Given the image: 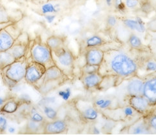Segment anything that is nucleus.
I'll use <instances>...</instances> for the list:
<instances>
[{
	"mask_svg": "<svg viewBox=\"0 0 156 135\" xmlns=\"http://www.w3.org/2000/svg\"><path fill=\"white\" fill-rule=\"evenodd\" d=\"M128 133L130 134H144L151 133L144 117H139L128 127Z\"/></svg>",
	"mask_w": 156,
	"mask_h": 135,
	"instance_id": "15",
	"label": "nucleus"
},
{
	"mask_svg": "<svg viewBox=\"0 0 156 135\" xmlns=\"http://www.w3.org/2000/svg\"><path fill=\"white\" fill-rule=\"evenodd\" d=\"M20 102H22L23 103H29L30 101V97L27 94H23L20 96Z\"/></svg>",
	"mask_w": 156,
	"mask_h": 135,
	"instance_id": "44",
	"label": "nucleus"
},
{
	"mask_svg": "<svg viewBox=\"0 0 156 135\" xmlns=\"http://www.w3.org/2000/svg\"><path fill=\"white\" fill-rule=\"evenodd\" d=\"M106 43V41L99 35H93L84 41L85 49L93 47H100Z\"/></svg>",
	"mask_w": 156,
	"mask_h": 135,
	"instance_id": "25",
	"label": "nucleus"
},
{
	"mask_svg": "<svg viewBox=\"0 0 156 135\" xmlns=\"http://www.w3.org/2000/svg\"><path fill=\"white\" fill-rule=\"evenodd\" d=\"M147 27V30L156 31V18L148 23Z\"/></svg>",
	"mask_w": 156,
	"mask_h": 135,
	"instance_id": "43",
	"label": "nucleus"
},
{
	"mask_svg": "<svg viewBox=\"0 0 156 135\" xmlns=\"http://www.w3.org/2000/svg\"><path fill=\"white\" fill-rule=\"evenodd\" d=\"M44 17L46 19V21L49 23H52L55 20L56 15L55 14H47V15H44Z\"/></svg>",
	"mask_w": 156,
	"mask_h": 135,
	"instance_id": "45",
	"label": "nucleus"
},
{
	"mask_svg": "<svg viewBox=\"0 0 156 135\" xmlns=\"http://www.w3.org/2000/svg\"><path fill=\"white\" fill-rule=\"evenodd\" d=\"M43 112L44 113V115H45V117L51 120H55V119L57 118L58 111H57L53 107L45 104L43 106Z\"/></svg>",
	"mask_w": 156,
	"mask_h": 135,
	"instance_id": "30",
	"label": "nucleus"
},
{
	"mask_svg": "<svg viewBox=\"0 0 156 135\" xmlns=\"http://www.w3.org/2000/svg\"><path fill=\"white\" fill-rule=\"evenodd\" d=\"M143 85L144 80L143 77L139 76L137 74L129 77L126 85L128 95H143Z\"/></svg>",
	"mask_w": 156,
	"mask_h": 135,
	"instance_id": "13",
	"label": "nucleus"
},
{
	"mask_svg": "<svg viewBox=\"0 0 156 135\" xmlns=\"http://www.w3.org/2000/svg\"><path fill=\"white\" fill-rule=\"evenodd\" d=\"M20 101L12 98L9 99L7 101H5L3 104L0 107L2 113H7V114H12L17 111L20 106Z\"/></svg>",
	"mask_w": 156,
	"mask_h": 135,
	"instance_id": "26",
	"label": "nucleus"
},
{
	"mask_svg": "<svg viewBox=\"0 0 156 135\" xmlns=\"http://www.w3.org/2000/svg\"><path fill=\"white\" fill-rule=\"evenodd\" d=\"M16 59L9 50L0 51V70L13 63Z\"/></svg>",
	"mask_w": 156,
	"mask_h": 135,
	"instance_id": "27",
	"label": "nucleus"
},
{
	"mask_svg": "<svg viewBox=\"0 0 156 135\" xmlns=\"http://www.w3.org/2000/svg\"><path fill=\"white\" fill-rule=\"evenodd\" d=\"M31 1H33V2H34V1H37V0H31Z\"/></svg>",
	"mask_w": 156,
	"mask_h": 135,
	"instance_id": "52",
	"label": "nucleus"
},
{
	"mask_svg": "<svg viewBox=\"0 0 156 135\" xmlns=\"http://www.w3.org/2000/svg\"><path fill=\"white\" fill-rule=\"evenodd\" d=\"M148 1L152 4V6L154 7V9H156V0H148Z\"/></svg>",
	"mask_w": 156,
	"mask_h": 135,
	"instance_id": "49",
	"label": "nucleus"
},
{
	"mask_svg": "<svg viewBox=\"0 0 156 135\" xmlns=\"http://www.w3.org/2000/svg\"><path fill=\"white\" fill-rule=\"evenodd\" d=\"M2 78H3V81L5 82V84H6L9 87H14L17 84V83H16L15 82L12 81V80H10L6 76H5L4 75H2Z\"/></svg>",
	"mask_w": 156,
	"mask_h": 135,
	"instance_id": "42",
	"label": "nucleus"
},
{
	"mask_svg": "<svg viewBox=\"0 0 156 135\" xmlns=\"http://www.w3.org/2000/svg\"><path fill=\"white\" fill-rule=\"evenodd\" d=\"M9 21H14L9 15L7 10L0 0V23H7Z\"/></svg>",
	"mask_w": 156,
	"mask_h": 135,
	"instance_id": "31",
	"label": "nucleus"
},
{
	"mask_svg": "<svg viewBox=\"0 0 156 135\" xmlns=\"http://www.w3.org/2000/svg\"><path fill=\"white\" fill-rule=\"evenodd\" d=\"M127 104L130 106L143 117L149 115L155 107L152 105L147 98L143 95H128Z\"/></svg>",
	"mask_w": 156,
	"mask_h": 135,
	"instance_id": "9",
	"label": "nucleus"
},
{
	"mask_svg": "<svg viewBox=\"0 0 156 135\" xmlns=\"http://www.w3.org/2000/svg\"><path fill=\"white\" fill-rule=\"evenodd\" d=\"M46 68L34 61L29 62L24 79L30 85L36 86L44 79Z\"/></svg>",
	"mask_w": 156,
	"mask_h": 135,
	"instance_id": "8",
	"label": "nucleus"
},
{
	"mask_svg": "<svg viewBox=\"0 0 156 135\" xmlns=\"http://www.w3.org/2000/svg\"><path fill=\"white\" fill-rule=\"evenodd\" d=\"M66 38L61 35H51L46 40V44L49 46L51 51H59L66 47Z\"/></svg>",
	"mask_w": 156,
	"mask_h": 135,
	"instance_id": "20",
	"label": "nucleus"
},
{
	"mask_svg": "<svg viewBox=\"0 0 156 135\" xmlns=\"http://www.w3.org/2000/svg\"><path fill=\"white\" fill-rule=\"evenodd\" d=\"M71 90L69 89V88H67V89H66L63 91H60L58 95L61 98H63L64 100H66L67 99H69V98L70 97L71 94Z\"/></svg>",
	"mask_w": 156,
	"mask_h": 135,
	"instance_id": "41",
	"label": "nucleus"
},
{
	"mask_svg": "<svg viewBox=\"0 0 156 135\" xmlns=\"http://www.w3.org/2000/svg\"><path fill=\"white\" fill-rule=\"evenodd\" d=\"M139 8L141 10L142 12H143L144 14H147L151 13L152 11L155 10L152 4L150 3L148 0H144L143 2H141Z\"/></svg>",
	"mask_w": 156,
	"mask_h": 135,
	"instance_id": "34",
	"label": "nucleus"
},
{
	"mask_svg": "<svg viewBox=\"0 0 156 135\" xmlns=\"http://www.w3.org/2000/svg\"><path fill=\"white\" fill-rule=\"evenodd\" d=\"M2 112H1V110H0V113H1Z\"/></svg>",
	"mask_w": 156,
	"mask_h": 135,
	"instance_id": "54",
	"label": "nucleus"
},
{
	"mask_svg": "<svg viewBox=\"0 0 156 135\" xmlns=\"http://www.w3.org/2000/svg\"><path fill=\"white\" fill-rule=\"evenodd\" d=\"M30 58L33 61L43 65L47 68L55 65L52 56V51L46 43L34 41L30 50Z\"/></svg>",
	"mask_w": 156,
	"mask_h": 135,
	"instance_id": "4",
	"label": "nucleus"
},
{
	"mask_svg": "<svg viewBox=\"0 0 156 135\" xmlns=\"http://www.w3.org/2000/svg\"><path fill=\"white\" fill-rule=\"evenodd\" d=\"M28 63L26 56L16 60L13 63L1 70L2 75L18 84L24 79Z\"/></svg>",
	"mask_w": 156,
	"mask_h": 135,
	"instance_id": "5",
	"label": "nucleus"
},
{
	"mask_svg": "<svg viewBox=\"0 0 156 135\" xmlns=\"http://www.w3.org/2000/svg\"><path fill=\"white\" fill-rule=\"evenodd\" d=\"M140 70H144L147 74L156 71V59L150 54L142 57L140 63Z\"/></svg>",
	"mask_w": 156,
	"mask_h": 135,
	"instance_id": "22",
	"label": "nucleus"
},
{
	"mask_svg": "<svg viewBox=\"0 0 156 135\" xmlns=\"http://www.w3.org/2000/svg\"><path fill=\"white\" fill-rule=\"evenodd\" d=\"M55 1H48L41 5L40 12L43 15L47 14H55L60 11L61 7L60 5L58 3Z\"/></svg>",
	"mask_w": 156,
	"mask_h": 135,
	"instance_id": "23",
	"label": "nucleus"
},
{
	"mask_svg": "<svg viewBox=\"0 0 156 135\" xmlns=\"http://www.w3.org/2000/svg\"><path fill=\"white\" fill-rule=\"evenodd\" d=\"M22 33L16 22L2 28L0 30V51L9 50Z\"/></svg>",
	"mask_w": 156,
	"mask_h": 135,
	"instance_id": "7",
	"label": "nucleus"
},
{
	"mask_svg": "<svg viewBox=\"0 0 156 135\" xmlns=\"http://www.w3.org/2000/svg\"><path fill=\"white\" fill-rule=\"evenodd\" d=\"M144 80L143 95L146 97L152 105L156 106V71L143 76Z\"/></svg>",
	"mask_w": 156,
	"mask_h": 135,
	"instance_id": "10",
	"label": "nucleus"
},
{
	"mask_svg": "<svg viewBox=\"0 0 156 135\" xmlns=\"http://www.w3.org/2000/svg\"><path fill=\"white\" fill-rule=\"evenodd\" d=\"M9 132L10 133H14L15 132V129L13 127H10L9 128Z\"/></svg>",
	"mask_w": 156,
	"mask_h": 135,
	"instance_id": "50",
	"label": "nucleus"
},
{
	"mask_svg": "<svg viewBox=\"0 0 156 135\" xmlns=\"http://www.w3.org/2000/svg\"><path fill=\"white\" fill-rule=\"evenodd\" d=\"M98 69H99V66L86 64L84 66H82L81 73H82V74H92V73L98 72Z\"/></svg>",
	"mask_w": 156,
	"mask_h": 135,
	"instance_id": "35",
	"label": "nucleus"
},
{
	"mask_svg": "<svg viewBox=\"0 0 156 135\" xmlns=\"http://www.w3.org/2000/svg\"><path fill=\"white\" fill-rule=\"evenodd\" d=\"M62 82V81H48L45 82H42L38 87L37 90L41 94L46 95L47 93H49L52 90H53L57 86H59L60 82Z\"/></svg>",
	"mask_w": 156,
	"mask_h": 135,
	"instance_id": "28",
	"label": "nucleus"
},
{
	"mask_svg": "<svg viewBox=\"0 0 156 135\" xmlns=\"http://www.w3.org/2000/svg\"><path fill=\"white\" fill-rule=\"evenodd\" d=\"M115 30L116 37L118 40L121 43H127L129 36L133 32L129 28H128L125 25H124L121 20L119 21L117 25L114 28Z\"/></svg>",
	"mask_w": 156,
	"mask_h": 135,
	"instance_id": "21",
	"label": "nucleus"
},
{
	"mask_svg": "<svg viewBox=\"0 0 156 135\" xmlns=\"http://www.w3.org/2000/svg\"><path fill=\"white\" fill-rule=\"evenodd\" d=\"M52 56L55 65L58 66L67 77H73L75 58L67 46L59 51H52Z\"/></svg>",
	"mask_w": 156,
	"mask_h": 135,
	"instance_id": "2",
	"label": "nucleus"
},
{
	"mask_svg": "<svg viewBox=\"0 0 156 135\" xmlns=\"http://www.w3.org/2000/svg\"><path fill=\"white\" fill-rule=\"evenodd\" d=\"M113 6L115 7V9L119 12H123L126 8L124 0H114Z\"/></svg>",
	"mask_w": 156,
	"mask_h": 135,
	"instance_id": "38",
	"label": "nucleus"
},
{
	"mask_svg": "<svg viewBox=\"0 0 156 135\" xmlns=\"http://www.w3.org/2000/svg\"><path fill=\"white\" fill-rule=\"evenodd\" d=\"M155 13H156V9H155Z\"/></svg>",
	"mask_w": 156,
	"mask_h": 135,
	"instance_id": "55",
	"label": "nucleus"
},
{
	"mask_svg": "<svg viewBox=\"0 0 156 135\" xmlns=\"http://www.w3.org/2000/svg\"><path fill=\"white\" fill-rule=\"evenodd\" d=\"M144 117L151 132H156V113L152 111Z\"/></svg>",
	"mask_w": 156,
	"mask_h": 135,
	"instance_id": "32",
	"label": "nucleus"
},
{
	"mask_svg": "<svg viewBox=\"0 0 156 135\" xmlns=\"http://www.w3.org/2000/svg\"><path fill=\"white\" fill-rule=\"evenodd\" d=\"M29 120H32L35 122L38 123H44L45 122V118L44 117L41 115V114L37 111V110L34 108H33L32 110L30 111V115Z\"/></svg>",
	"mask_w": 156,
	"mask_h": 135,
	"instance_id": "33",
	"label": "nucleus"
},
{
	"mask_svg": "<svg viewBox=\"0 0 156 135\" xmlns=\"http://www.w3.org/2000/svg\"><path fill=\"white\" fill-rule=\"evenodd\" d=\"M99 113H101L103 117H105L108 120L115 122L130 121L134 120L136 117H141L139 113L128 104L122 107H112L101 111Z\"/></svg>",
	"mask_w": 156,
	"mask_h": 135,
	"instance_id": "3",
	"label": "nucleus"
},
{
	"mask_svg": "<svg viewBox=\"0 0 156 135\" xmlns=\"http://www.w3.org/2000/svg\"><path fill=\"white\" fill-rule=\"evenodd\" d=\"M104 79V76L98 72L88 74H82L80 80L86 90L98 89Z\"/></svg>",
	"mask_w": 156,
	"mask_h": 135,
	"instance_id": "12",
	"label": "nucleus"
},
{
	"mask_svg": "<svg viewBox=\"0 0 156 135\" xmlns=\"http://www.w3.org/2000/svg\"><path fill=\"white\" fill-rule=\"evenodd\" d=\"M5 100L3 99V98H2V97H0V106H2L3 104L5 103Z\"/></svg>",
	"mask_w": 156,
	"mask_h": 135,
	"instance_id": "51",
	"label": "nucleus"
},
{
	"mask_svg": "<svg viewBox=\"0 0 156 135\" xmlns=\"http://www.w3.org/2000/svg\"><path fill=\"white\" fill-rule=\"evenodd\" d=\"M67 79H68V77L64 74L63 71L58 66L53 65L46 69L42 82L55 81L63 82Z\"/></svg>",
	"mask_w": 156,
	"mask_h": 135,
	"instance_id": "16",
	"label": "nucleus"
},
{
	"mask_svg": "<svg viewBox=\"0 0 156 135\" xmlns=\"http://www.w3.org/2000/svg\"><path fill=\"white\" fill-rule=\"evenodd\" d=\"M7 128V120L3 116H0V133H4Z\"/></svg>",
	"mask_w": 156,
	"mask_h": 135,
	"instance_id": "40",
	"label": "nucleus"
},
{
	"mask_svg": "<svg viewBox=\"0 0 156 135\" xmlns=\"http://www.w3.org/2000/svg\"><path fill=\"white\" fill-rule=\"evenodd\" d=\"M124 5L128 9H135L140 6L141 0H124Z\"/></svg>",
	"mask_w": 156,
	"mask_h": 135,
	"instance_id": "37",
	"label": "nucleus"
},
{
	"mask_svg": "<svg viewBox=\"0 0 156 135\" xmlns=\"http://www.w3.org/2000/svg\"><path fill=\"white\" fill-rule=\"evenodd\" d=\"M119 19L113 15H109L106 18V25L109 29L115 28L119 23Z\"/></svg>",
	"mask_w": 156,
	"mask_h": 135,
	"instance_id": "36",
	"label": "nucleus"
},
{
	"mask_svg": "<svg viewBox=\"0 0 156 135\" xmlns=\"http://www.w3.org/2000/svg\"><path fill=\"white\" fill-rule=\"evenodd\" d=\"M146 39L148 42L150 54L156 59V31L147 30Z\"/></svg>",
	"mask_w": 156,
	"mask_h": 135,
	"instance_id": "24",
	"label": "nucleus"
},
{
	"mask_svg": "<svg viewBox=\"0 0 156 135\" xmlns=\"http://www.w3.org/2000/svg\"><path fill=\"white\" fill-rule=\"evenodd\" d=\"M122 23L132 32L143 34L147 32V27L141 18H122L120 19Z\"/></svg>",
	"mask_w": 156,
	"mask_h": 135,
	"instance_id": "17",
	"label": "nucleus"
},
{
	"mask_svg": "<svg viewBox=\"0 0 156 135\" xmlns=\"http://www.w3.org/2000/svg\"><path fill=\"white\" fill-rule=\"evenodd\" d=\"M44 123L35 122L29 120L27 122V126H26V128H27V130L28 132L32 133H39L41 128L44 129Z\"/></svg>",
	"mask_w": 156,
	"mask_h": 135,
	"instance_id": "29",
	"label": "nucleus"
},
{
	"mask_svg": "<svg viewBox=\"0 0 156 135\" xmlns=\"http://www.w3.org/2000/svg\"><path fill=\"white\" fill-rule=\"evenodd\" d=\"M141 58L123 49H108L105 51L98 73L104 77L112 76L118 79H128L138 74Z\"/></svg>",
	"mask_w": 156,
	"mask_h": 135,
	"instance_id": "1",
	"label": "nucleus"
},
{
	"mask_svg": "<svg viewBox=\"0 0 156 135\" xmlns=\"http://www.w3.org/2000/svg\"><path fill=\"white\" fill-rule=\"evenodd\" d=\"M15 21H9V22H7V23H0V30H1L2 28L6 27L7 26L12 24L13 23H14Z\"/></svg>",
	"mask_w": 156,
	"mask_h": 135,
	"instance_id": "46",
	"label": "nucleus"
},
{
	"mask_svg": "<svg viewBox=\"0 0 156 135\" xmlns=\"http://www.w3.org/2000/svg\"><path fill=\"white\" fill-rule=\"evenodd\" d=\"M67 130V123L64 120L55 119L44 123L43 132L45 134H61L66 132Z\"/></svg>",
	"mask_w": 156,
	"mask_h": 135,
	"instance_id": "14",
	"label": "nucleus"
},
{
	"mask_svg": "<svg viewBox=\"0 0 156 135\" xmlns=\"http://www.w3.org/2000/svg\"><path fill=\"white\" fill-rule=\"evenodd\" d=\"M113 1L114 0H105V3L107 5V7L109 8L112 7L113 5Z\"/></svg>",
	"mask_w": 156,
	"mask_h": 135,
	"instance_id": "47",
	"label": "nucleus"
},
{
	"mask_svg": "<svg viewBox=\"0 0 156 135\" xmlns=\"http://www.w3.org/2000/svg\"><path fill=\"white\" fill-rule=\"evenodd\" d=\"M48 1H55V0H48Z\"/></svg>",
	"mask_w": 156,
	"mask_h": 135,
	"instance_id": "53",
	"label": "nucleus"
},
{
	"mask_svg": "<svg viewBox=\"0 0 156 135\" xmlns=\"http://www.w3.org/2000/svg\"><path fill=\"white\" fill-rule=\"evenodd\" d=\"M105 50L99 47H93L85 49L84 58L86 64L100 66L104 59Z\"/></svg>",
	"mask_w": 156,
	"mask_h": 135,
	"instance_id": "11",
	"label": "nucleus"
},
{
	"mask_svg": "<svg viewBox=\"0 0 156 135\" xmlns=\"http://www.w3.org/2000/svg\"><path fill=\"white\" fill-rule=\"evenodd\" d=\"M113 99L110 98H105V100L102 104L98 108V111H101L102 110H106V109H108L110 107H112L113 104Z\"/></svg>",
	"mask_w": 156,
	"mask_h": 135,
	"instance_id": "39",
	"label": "nucleus"
},
{
	"mask_svg": "<svg viewBox=\"0 0 156 135\" xmlns=\"http://www.w3.org/2000/svg\"><path fill=\"white\" fill-rule=\"evenodd\" d=\"M73 106L81 118L84 120L94 122L98 117L99 111L93 102L82 98H78L73 100Z\"/></svg>",
	"mask_w": 156,
	"mask_h": 135,
	"instance_id": "6",
	"label": "nucleus"
},
{
	"mask_svg": "<svg viewBox=\"0 0 156 135\" xmlns=\"http://www.w3.org/2000/svg\"><path fill=\"white\" fill-rule=\"evenodd\" d=\"M29 45V41H19L18 39L15 43L12 46V47L8 50L11 54L16 60L22 58L26 56Z\"/></svg>",
	"mask_w": 156,
	"mask_h": 135,
	"instance_id": "18",
	"label": "nucleus"
},
{
	"mask_svg": "<svg viewBox=\"0 0 156 135\" xmlns=\"http://www.w3.org/2000/svg\"><path fill=\"white\" fill-rule=\"evenodd\" d=\"M127 43L132 50L137 51H139V52L150 54L149 48L147 45L145 46L143 44L141 38L136 34L133 32L132 33L128 39Z\"/></svg>",
	"mask_w": 156,
	"mask_h": 135,
	"instance_id": "19",
	"label": "nucleus"
},
{
	"mask_svg": "<svg viewBox=\"0 0 156 135\" xmlns=\"http://www.w3.org/2000/svg\"><path fill=\"white\" fill-rule=\"evenodd\" d=\"M100 131L98 130V129L97 127H96L95 126H94L93 127V133L95 134H101L100 133Z\"/></svg>",
	"mask_w": 156,
	"mask_h": 135,
	"instance_id": "48",
	"label": "nucleus"
}]
</instances>
